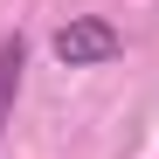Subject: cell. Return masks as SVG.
I'll return each mask as SVG.
<instances>
[{"mask_svg":"<svg viewBox=\"0 0 159 159\" xmlns=\"http://www.w3.org/2000/svg\"><path fill=\"white\" fill-rule=\"evenodd\" d=\"M118 56H125V35L104 14H69L56 28V62L62 69H97V62H118Z\"/></svg>","mask_w":159,"mask_h":159,"instance_id":"cell-1","label":"cell"},{"mask_svg":"<svg viewBox=\"0 0 159 159\" xmlns=\"http://www.w3.org/2000/svg\"><path fill=\"white\" fill-rule=\"evenodd\" d=\"M21 69H28V42L7 35L0 42V131L14 125V97H21Z\"/></svg>","mask_w":159,"mask_h":159,"instance_id":"cell-2","label":"cell"}]
</instances>
